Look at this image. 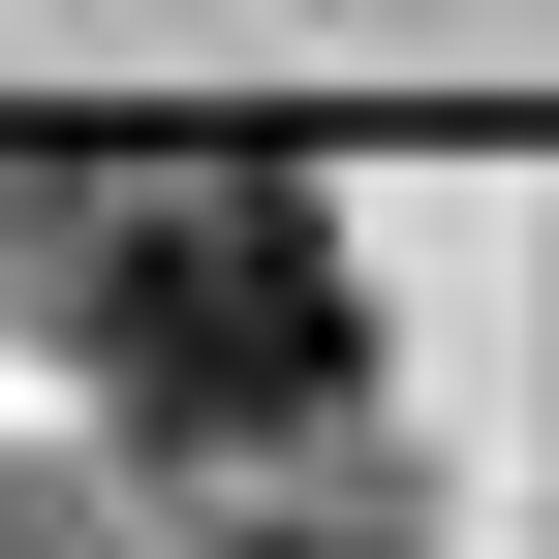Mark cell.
<instances>
[{
	"label": "cell",
	"mask_w": 559,
	"mask_h": 559,
	"mask_svg": "<svg viewBox=\"0 0 559 559\" xmlns=\"http://www.w3.org/2000/svg\"><path fill=\"white\" fill-rule=\"evenodd\" d=\"M94 373L156 404V436H342V373H373V311H342V218H311L280 156L124 187V249H94Z\"/></svg>",
	"instance_id": "obj_1"
},
{
	"label": "cell",
	"mask_w": 559,
	"mask_h": 559,
	"mask_svg": "<svg viewBox=\"0 0 559 559\" xmlns=\"http://www.w3.org/2000/svg\"><path fill=\"white\" fill-rule=\"evenodd\" d=\"M218 559H404V528H373V498H280V528H218Z\"/></svg>",
	"instance_id": "obj_2"
}]
</instances>
